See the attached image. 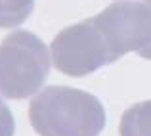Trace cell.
Instances as JSON below:
<instances>
[{"mask_svg": "<svg viewBox=\"0 0 151 136\" xmlns=\"http://www.w3.org/2000/svg\"><path fill=\"white\" fill-rule=\"evenodd\" d=\"M29 121L38 136H100L107 115L90 92L48 86L31 100Z\"/></svg>", "mask_w": 151, "mask_h": 136, "instance_id": "6da1fadb", "label": "cell"}, {"mask_svg": "<svg viewBox=\"0 0 151 136\" xmlns=\"http://www.w3.org/2000/svg\"><path fill=\"white\" fill-rule=\"evenodd\" d=\"M50 52L31 31H14L0 44V94L25 100L42 88L50 75Z\"/></svg>", "mask_w": 151, "mask_h": 136, "instance_id": "7a4b0ae2", "label": "cell"}, {"mask_svg": "<svg viewBox=\"0 0 151 136\" xmlns=\"http://www.w3.org/2000/svg\"><path fill=\"white\" fill-rule=\"evenodd\" d=\"M92 19L115 59L128 52L151 59V0L109 4Z\"/></svg>", "mask_w": 151, "mask_h": 136, "instance_id": "3957f363", "label": "cell"}, {"mask_svg": "<svg viewBox=\"0 0 151 136\" xmlns=\"http://www.w3.org/2000/svg\"><path fill=\"white\" fill-rule=\"evenodd\" d=\"M50 54L55 69L69 77H84L117 61L92 17L59 31L50 44Z\"/></svg>", "mask_w": 151, "mask_h": 136, "instance_id": "277c9868", "label": "cell"}, {"mask_svg": "<svg viewBox=\"0 0 151 136\" xmlns=\"http://www.w3.org/2000/svg\"><path fill=\"white\" fill-rule=\"evenodd\" d=\"M121 136H151V100H144L122 113L121 125H119Z\"/></svg>", "mask_w": 151, "mask_h": 136, "instance_id": "5b68a950", "label": "cell"}, {"mask_svg": "<svg viewBox=\"0 0 151 136\" xmlns=\"http://www.w3.org/2000/svg\"><path fill=\"white\" fill-rule=\"evenodd\" d=\"M35 0H0V29H12L27 21Z\"/></svg>", "mask_w": 151, "mask_h": 136, "instance_id": "8992f818", "label": "cell"}, {"mask_svg": "<svg viewBox=\"0 0 151 136\" xmlns=\"http://www.w3.org/2000/svg\"><path fill=\"white\" fill-rule=\"evenodd\" d=\"M15 130V119L12 115L10 107L6 106L2 98H0V136H14Z\"/></svg>", "mask_w": 151, "mask_h": 136, "instance_id": "52a82bcc", "label": "cell"}]
</instances>
